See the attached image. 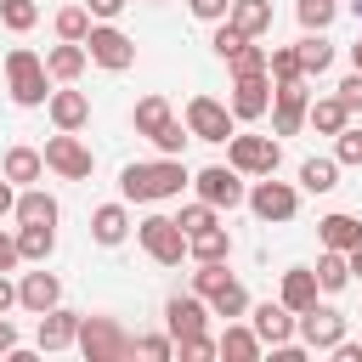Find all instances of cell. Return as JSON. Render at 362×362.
Returning a JSON list of instances; mask_svg holds the SVG:
<instances>
[{"mask_svg": "<svg viewBox=\"0 0 362 362\" xmlns=\"http://www.w3.org/2000/svg\"><path fill=\"white\" fill-rule=\"evenodd\" d=\"M0 175H6L11 187H34V181L45 175V153H40V147H6Z\"/></svg>", "mask_w": 362, "mask_h": 362, "instance_id": "7402d4cb", "label": "cell"}, {"mask_svg": "<svg viewBox=\"0 0 362 362\" xmlns=\"http://www.w3.org/2000/svg\"><path fill=\"white\" fill-rule=\"evenodd\" d=\"M164 328L175 334V339H198L204 328H209V300L192 288V294H170L164 300Z\"/></svg>", "mask_w": 362, "mask_h": 362, "instance_id": "5bb4252c", "label": "cell"}, {"mask_svg": "<svg viewBox=\"0 0 362 362\" xmlns=\"http://www.w3.org/2000/svg\"><path fill=\"white\" fill-rule=\"evenodd\" d=\"M334 356H339V362H362V345H356V339H339Z\"/></svg>", "mask_w": 362, "mask_h": 362, "instance_id": "816d5d0a", "label": "cell"}, {"mask_svg": "<svg viewBox=\"0 0 362 362\" xmlns=\"http://www.w3.org/2000/svg\"><path fill=\"white\" fill-rule=\"evenodd\" d=\"M85 51H90V62L107 68V74H124V68L136 62V40H130L124 28H113V23H90Z\"/></svg>", "mask_w": 362, "mask_h": 362, "instance_id": "8992f818", "label": "cell"}, {"mask_svg": "<svg viewBox=\"0 0 362 362\" xmlns=\"http://www.w3.org/2000/svg\"><path fill=\"white\" fill-rule=\"evenodd\" d=\"M317 232H322V249H345V255H351V249L362 243V221H356V215H345V209L322 215V221H317Z\"/></svg>", "mask_w": 362, "mask_h": 362, "instance_id": "484cf974", "label": "cell"}, {"mask_svg": "<svg viewBox=\"0 0 362 362\" xmlns=\"http://www.w3.org/2000/svg\"><path fill=\"white\" fill-rule=\"evenodd\" d=\"M85 6H90V17H96V23H113V17H119L130 0H85Z\"/></svg>", "mask_w": 362, "mask_h": 362, "instance_id": "7dc6e473", "label": "cell"}, {"mask_svg": "<svg viewBox=\"0 0 362 362\" xmlns=\"http://www.w3.org/2000/svg\"><path fill=\"white\" fill-rule=\"evenodd\" d=\"M90 23H96L90 6H62V11H57V40H85Z\"/></svg>", "mask_w": 362, "mask_h": 362, "instance_id": "8d00e7d4", "label": "cell"}, {"mask_svg": "<svg viewBox=\"0 0 362 362\" xmlns=\"http://www.w3.org/2000/svg\"><path fill=\"white\" fill-rule=\"evenodd\" d=\"M187 130H192V141H232L238 136V113L226 102H215V96H192L187 102Z\"/></svg>", "mask_w": 362, "mask_h": 362, "instance_id": "52a82bcc", "label": "cell"}, {"mask_svg": "<svg viewBox=\"0 0 362 362\" xmlns=\"http://www.w3.org/2000/svg\"><path fill=\"white\" fill-rule=\"evenodd\" d=\"M45 170H57L62 181H85V175L96 170V158H90V147L79 141V130H57V136L45 141Z\"/></svg>", "mask_w": 362, "mask_h": 362, "instance_id": "9c48e42d", "label": "cell"}, {"mask_svg": "<svg viewBox=\"0 0 362 362\" xmlns=\"http://www.w3.org/2000/svg\"><path fill=\"white\" fill-rule=\"evenodd\" d=\"M192 187H198V198L215 204V209H238V204L249 198V187H243V175H238L232 164H209V170H198Z\"/></svg>", "mask_w": 362, "mask_h": 362, "instance_id": "30bf717a", "label": "cell"}, {"mask_svg": "<svg viewBox=\"0 0 362 362\" xmlns=\"http://www.w3.org/2000/svg\"><path fill=\"white\" fill-rule=\"evenodd\" d=\"M294 334H300L305 351H334V345L345 339V317H339L334 305H311V311L294 317Z\"/></svg>", "mask_w": 362, "mask_h": 362, "instance_id": "8fae6325", "label": "cell"}, {"mask_svg": "<svg viewBox=\"0 0 362 362\" xmlns=\"http://www.w3.org/2000/svg\"><path fill=\"white\" fill-rule=\"evenodd\" d=\"M11 215H17V226H57L62 209H57V198L45 187H28V192H17V209Z\"/></svg>", "mask_w": 362, "mask_h": 362, "instance_id": "603a6c76", "label": "cell"}, {"mask_svg": "<svg viewBox=\"0 0 362 362\" xmlns=\"http://www.w3.org/2000/svg\"><path fill=\"white\" fill-rule=\"evenodd\" d=\"M136 356L170 362V356H175V334H136Z\"/></svg>", "mask_w": 362, "mask_h": 362, "instance_id": "60d3db41", "label": "cell"}, {"mask_svg": "<svg viewBox=\"0 0 362 362\" xmlns=\"http://www.w3.org/2000/svg\"><path fill=\"white\" fill-rule=\"evenodd\" d=\"M334 158H339V164H362V130H356V124H345V130L334 136Z\"/></svg>", "mask_w": 362, "mask_h": 362, "instance_id": "7bdbcfd3", "label": "cell"}, {"mask_svg": "<svg viewBox=\"0 0 362 362\" xmlns=\"http://www.w3.org/2000/svg\"><path fill=\"white\" fill-rule=\"evenodd\" d=\"M0 356H17V328L0 317Z\"/></svg>", "mask_w": 362, "mask_h": 362, "instance_id": "681fc988", "label": "cell"}, {"mask_svg": "<svg viewBox=\"0 0 362 362\" xmlns=\"http://www.w3.org/2000/svg\"><path fill=\"white\" fill-rule=\"evenodd\" d=\"M11 305H17V283H11V277H6V272H0V317H6V311H11Z\"/></svg>", "mask_w": 362, "mask_h": 362, "instance_id": "f907efd6", "label": "cell"}, {"mask_svg": "<svg viewBox=\"0 0 362 362\" xmlns=\"http://www.w3.org/2000/svg\"><path fill=\"white\" fill-rule=\"evenodd\" d=\"M294 17H300V28H305V34H322V28L339 17V0H300V6H294Z\"/></svg>", "mask_w": 362, "mask_h": 362, "instance_id": "e575fe53", "label": "cell"}, {"mask_svg": "<svg viewBox=\"0 0 362 362\" xmlns=\"http://www.w3.org/2000/svg\"><path fill=\"white\" fill-rule=\"evenodd\" d=\"M266 62H272V51H266V45H255V40H243V45L226 57L232 79H238V74H266Z\"/></svg>", "mask_w": 362, "mask_h": 362, "instance_id": "d590c367", "label": "cell"}, {"mask_svg": "<svg viewBox=\"0 0 362 362\" xmlns=\"http://www.w3.org/2000/svg\"><path fill=\"white\" fill-rule=\"evenodd\" d=\"M317 283H322V294H339V288L351 283V255H345V249H322V260H317Z\"/></svg>", "mask_w": 362, "mask_h": 362, "instance_id": "4dcf8cb0", "label": "cell"}, {"mask_svg": "<svg viewBox=\"0 0 362 362\" xmlns=\"http://www.w3.org/2000/svg\"><path fill=\"white\" fill-rule=\"evenodd\" d=\"M17 305L23 311H51V305H62V283H57V272H23V283H17Z\"/></svg>", "mask_w": 362, "mask_h": 362, "instance_id": "ac0fdd59", "label": "cell"}, {"mask_svg": "<svg viewBox=\"0 0 362 362\" xmlns=\"http://www.w3.org/2000/svg\"><path fill=\"white\" fill-rule=\"evenodd\" d=\"M79 311H68V305H51V311H40V351H68V345H79Z\"/></svg>", "mask_w": 362, "mask_h": 362, "instance_id": "e0dca14e", "label": "cell"}, {"mask_svg": "<svg viewBox=\"0 0 362 362\" xmlns=\"http://www.w3.org/2000/svg\"><path fill=\"white\" fill-rule=\"evenodd\" d=\"M351 68H362V34H356V45H351Z\"/></svg>", "mask_w": 362, "mask_h": 362, "instance_id": "11a10c76", "label": "cell"}, {"mask_svg": "<svg viewBox=\"0 0 362 362\" xmlns=\"http://www.w3.org/2000/svg\"><path fill=\"white\" fill-rule=\"evenodd\" d=\"M334 96H339L351 113H362V68H351V74L339 79V90H334Z\"/></svg>", "mask_w": 362, "mask_h": 362, "instance_id": "f6af8a7d", "label": "cell"}, {"mask_svg": "<svg viewBox=\"0 0 362 362\" xmlns=\"http://www.w3.org/2000/svg\"><path fill=\"white\" fill-rule=\"evenodd\" d=\"M260 221H294V209H300V192L288 187V181H272V175H260L255 187H249V198H243Z\"/></svg>", "mask_w": 362, "mask_h": 362, "instance_id": "4fadbf2b", "label": "cell"}, {"mask_svg": "<svg viewBox=\"0 0 362 362\" xmlns=\"http://www.w3.org/2000/svg\"><path fill=\"white\" fill-rule=\"evenodd\" d=\"M17 249H23V260H51V249H57V226H17Z\"/></svg>", "mask_w": 362, "mask_h": 362, "instance_id": "836d02e7", "label": "cell"}, {"mask_svg": "<svg viewBox=\"0 0 362 362\" xmlns=\"http://www.w3.org/2000/svg\"><path fill=\"white\" fill-rule=\"evenodd\" d=\"M243 40H249V34H238V28L226 23V17H221V23H215V34H209V45H215V57H232V51H238Z\"/></svg>", "mask_w": 362, "mask_h": 362, "instance_id": "ee69618b", "label": "cell"}, {"mask_svg": "<svg viewBox=\"0 0 362 362\" xmlns=\"http://www.w3.org/2000/svg\"><path fill=\"white\" fill-rule=\"evenodd\" d=\"M351 277H362V243L351 249Z\"/></svg>", "mask_w": 362, "mask_h": 362, "instance_id": "db71d44e", "label": "cell"}, {"mask_svg": "<svg viewBox=\"0 0 362 362\" xmlns=\"http://www.w3.org/2000/svg\"><path fill=\"white\" fill-rule=\"evenodd\" d=\"M0 23H6L11 34H28V28L40 23V6H34V0H6V6H0Z\"/></svg>", "mask_w": 362, "mask_h": 362, "instance_id": "ab89813d", "label": "cell"}, {"mask_svg": "<svg viewBox=\"0 0 362 362\" xmlns=\"http://www.w3.org/2000/svg\"><path fill=\"white\" fill-rule=\"evenodd\" d=\"M187 181H192L187 164L170 158V153H158V158H147V164H124V170H119V198H124V204H158V198H181Z\"/></svg>", "mask_w": 362, "mask_h": 362, "instance_id": "6da1fadb", "label": "cell"}, {"mask_svg": "<svg viewBox=\"0 0 362 362\" xmlns=\"http://www.w3.org/2000/svg\"><path fill=\"white\" fill-rule=\"evenodd\" d=\"M187 11H192V17H204V23H221V17L232 11V0H187Z\"/></svg>", "mask_w": 362, "mask_h": 362, "instance_id": "bcb514c9", "label": "cell"}, {"mask_svg": "<svg viewBox=\"0 0 362 362\" xmlns=\"http://www.w3.org/2000/svg\"><path fill=\"white\" fill-rule=\"evenodd\" d=\"M11 209H17V192H11V181L0 175V215H11Z\"/></svg>", "mask_w": 362, "mask_h": 362, "instance_id": "f5cc1de1", "label": "cell"}, {"mask_svg": "<svg viewBox=\"0 0 362 362\" xmlns=\"http://www.w3.org/2000/svg\"><path fill=\"white\" fill-rule=\"evenodd\" d=\"M226 23H232L238 34H249V40H260V34L272 28V0H232Z\"/></svg>", "mask_w": 362, "mask_h": 362, "instance_id": "83f0119b", "label": "cell"}, {"mask_svg": "<svg viewBox=\"0 0 362 362\" xmlns=\"http://www.w3.org/2000/svg\"><path fill=\"white\" fill-rule=\"evenodd\" d=\"M130 124H136V136H147L158 153H170V158H181V147L192 141V130L170 113V102L164 96H141L136 102V113H130Z\"/></svg>", "mask_w": 362, "mask_h": 362, "instance_id": "7a4b0ae2", "label": "cell"}, {"mask_svg": "<svg viewBox=\"0 0 362 362\" xmlns=\"http://www.w3.org/2000/svg\"><path fill=\"white\" fill-rule=\"evenodd\" d=\"M317 294H322L317 266H288V272H283V294H277V300H283L294 317H300V311H311V305H317Z\"/></svg>", "mask_w": 362, "mask_h": 362, "instance_id": "ffe728a7", "label": "cell"}, {"mask_svg": "<svg viewBox=\"0 0 362 362\" xmlns=\"http://www.w3.org/2000/svg\"><path fill=\"white\" fill-rule=\"evenodd\" d=\"M79 351H85L90 362H119V356L136 351V339H130L113 317H85V322H79Z\"/></svg>", "mask_w": 362, "mask_h": 362, "instance_id": "5b68a950", "label": "cell"}, {"mask_svg": "<svg viewBox=\"0 0 362 362\" xmlns=\"http://www.w3.org/2000/svg\"><path fill=\"white\" fill-rule=\"evenodd\" d=\"M90 238L107 243V249L124 243V238H130V209H124V204H102V209H90Z\"/></svg>", "mask_w": 362, "mask_h": 362, "instance_id": "d4e9b609", "label": "cell"}, {"mask_svg": "<svg viewBox=\"0 0 362 362\" xmlns=\"http://www.w3.org/2000/svg\"><path fill=\"white\" fill-rule=\"evenodd\" d=\"M192 260H232V232L226 226H209V232H192L187 238Z\"/></svg>", "mask_w": 362, "mask_h": 362, "instance_id": "f546056e", "label": "cell"}, {"mask_svg": "<svg viewBox=\"0 0 362 362\" xmlns=\"http://www.w3.org/2000/svg\"><path fill=\"white\" fill-rule=\"evenodd\" d=\"M300 187L305 192H334L339 187V158H305L300 164Z\"/></svg>", "mask_w": 362, "mask_h": 362, "instance_id": "d6a6232c", "label": "cell"}, {"mask_svg": "<svg viewBox=\"0 0 362 362\" xmlns=\"http://www.w3.org/2000/svg\"><path fill=\"white\" fill-rule=\"evenodd\" d=\"M136 238H141V249H147L153 266H181V260L192 255V249H187V232H181L175 215H147V221L136 226Z\"/></svg>", "mask_w": 362, "mask_h": 362, "instance_id": "277c9868", "label": "cell"}, {"mask_svg": "<svg viewBox=\"0 0 362 362\" xmlns=\"http://www.w3.org/2000/svg\"><path fill=\"white\" fill-rule=\"evenodd\" d=\"M6 85H11V102H17V107L51 102V68H45V57H34L28 45L6 51Z\"/></svg>", "mask_w": 362, "mask_h": 362, "instance_id": "3957f363", "label": "cell"}, {"mask_svg": "<svg viewBox=\"0 0 362 362\" xmlns=\"http://www.w3.org/2000/svg\"><path fill=\"white\" fill-rule=\"evenodd\" d=\"M51 124L57 130H85L90 124V96L85 90H74V85H62V90H51Z\"/></svg>", "mask_w": 362, "mask_h": 362, "instance_id": "d6986e66", "label": "cell"}, {"mask_svg": "<svg viewBox=\"0 0 362 362\" xmlns=\"http://www.w3.org/2000/svg\"><path fill=\"white\" fill-rule=\"evenodd\" d=\"M175 221H181V232H187V238H192V232H209V226H221V209H215V204H204V198H198V204H187V209H181V215H175Z\"/></svg>", "mask_w": 362, "mask_h": 362, "instance_id": "f35d334b", "label": "cell"}, {"mask_svg": "<svg viewBox=\"0 0 362 362\" xmlns=\"http://www.w3.org/2000/svg\"><path fill=\"white\" fill-rule=\"evenodd\" d=\"M215 345H221L226 362H260V356H266V339H260L255 328H243V322H226V334H221Z\"/></svg>", "mask_w": 362, "mask_h": 362, "instance_id": "cb8c5ba5", "label": "cell"}, {"mask_svg": "<svg viewBox=\"0 0 362 362\" xmlns=\"http://www.w3.org/2000/svg\"><path fill=\"white\" fill-rule=\"evenodd\" d=\"M85 62H90L85 40H62V45H51V51H45V68H51V79H57V85H74V79L85 74Z\"/></svg>", "mask_w": 362, "mask_h": 362, "instance_id": "44dd1931", "label": "cell"}, {"mask_svg": "<svg viewBox=\"0 0 362 362\" xmlns=\"http://www.w3.org/2000/svg\"><path fill=\"white\" fill-rule=\"evenodd\" d=\"M249 328L266 339V351H277V345H288L294 339V311L283 305V300H266V305H249Z\"/></svg>", "mask_w": 362, "mask_h": 362, "instance_id": "2e32d148", "label": "cell"}, {"mask_svg": "<svg viewBox=\"0 0 362 362\" xmlns=\"http://www.w3.org/2000/svg\"><path fill=\"white\" fill-rule=\"evenodd\" d=\"M17 260H23V249H17V238H6V232H0V272H11Z\"/></svg>", "mask_w": 362, "mask_h": 362, "instance_id": "c3c4849f", "label": "cell"}, {"mask_svg": "<svg viewBox=\"0 0 362 362\" xmlns=\"http://www.w3.org/2000/svg\"><path fill=\"white\" fill-rule=\"evenodd\" d=\"M266 74H272V85H294V79H305V68H300V51H294V45H283V51H272V62H266Z\"/></svg>", "mask_w": 362, "mask_h": 362, "instance_id": "74e56055", "label": "cell"}, {"mask_svg": "<svg viewBox=\"0 0 362 362\" xmlns=\"http://www.w3.org/2000/svg\"><path fill=\"white\" fill-rule=\"evenodd\" d=\"M226 164H232L238 175H277L283 147H277L272 136H232V141H226Z\"/></svg>", "mask_w": 362, "mask_h": 362, "instance_id": "ba28073f", "label": "cell"}, {"mask_svg": "<svg viewBox=\"0 0 362 362\" xmlns=\"http://www.w3.org/2000/svg\"><path fill=\"white\" fill-rule=\"evenodd\" d=\"M351 11H356V17H362V0H351Z\"/></svg>", "mask_w": 362, "mask_h": 362, "instance_id": "9f6ffc18", "label": "cell"}, {"mask_svg": "<svg viewBox=\"0 0 362 362\" xmlns=\"http://www.w3.org/2000/svg\"><path fill=\"white\" fill-rule=\"evenodd\" d=\"M272 74H238L232 79V113L249 124V119H260V113H272Z\"/></svg>", "mask_w": 362, "mask_h": 362, "instance_id": "9a60e30c", "label": "cell"}, {"mask_svg": "<svg viewBox=\"0 0 362 362\" xmlns=\"http://www.w3.org/2000/svg\"><path fill=\"white\" fill-rule=\"evenodd\" d=\"M294 51H300V68H305V79H317V74H328V68H334V45H328L322 34H305Z\"/></svg>", "mask_w": 362, "mask_h": 362, "instance_id": "1f68e13d", "label": "cell"}, {"mask_svg": "<svg viewBox=\"0 0 362 362\" xmlns=\"http://www.w3.org/2000/svg\"><path fill=\"white\" fill-rule=\"evenodd\" d=\"M175 356H181V362H209V356H221V345H215L209 334H198V339H175Z\"/></svg>", "mask_w": 362, "mask_h": 362, "instance_id": "b9f144b4", "label": "cell"}, {"mask_svg": "<svg viewBox=\"0 0 362 362\" xmlns=\"http://www.w3.org/2000/svg\"><path fill=\"white\" fill-rule=\"evenodd\" d=\"M305 124H311L317 136H339V130L351 124V107H345L339 96H311V113H305Z\"/></svg>", "mask_w": 362, "mask_h": 362, "instance_id": "4316f807", "label": "cell"}, {"mask_svg": "<svg viewBox=\"0 0 362 362\" xmlns=\"http://www.w3.org/2000/svg\"><path fill=\"white\" fill-rule=\"evenodd\" d=\"M305 113H311V90H305V79L272 90V136H300Z\"/></svg>", "mask_w": 362, "mask_h": 362, "instance_id": "7c38bea8", "label": "cell"}, {"mask_svg": "<svg viewBox=\"0 0 362 362\" xmlns=\"http://www.w3.org/2000/svg\"><path fill=\"white\" fill-rule=\"evenodd\" d=\"M204 300H209V311H215V317H226V322H232V317H249V288H243L238 277H226V283H221V288H209Z\"/></svg>", "mask_w": 362, "mask_h": 362, "instance_id": "f1b7e54d", "label": "cell"}, {"mask_svg": "<svg viewBox=\"0 0 362 362\" xmlns=\"http://www.w3.org/2000/svg\"><path fill=\"white\" fill-rule=\"evenodd\" d=\"M0 6H6V0H0Z\"/></svg>", "mask_w": 362, "mask_h": 362, "instance_id": "6f0895ef", "label": "cell"}]
</instances>
